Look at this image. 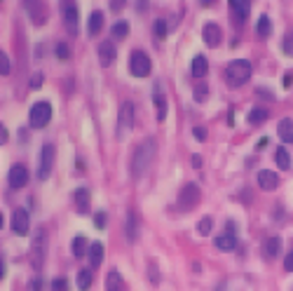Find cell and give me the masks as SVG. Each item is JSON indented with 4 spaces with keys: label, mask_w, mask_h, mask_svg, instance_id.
Here are the masks:
<instances>
[{
    "label": "cell",
    "mask_w": 293,
    "mask_h": 291,
    "mask_svg": "<svg viewBox=\"0 0 293 291\" xmlns=\"http://www.w3.org/2000/svg\"><path fill=\"white\" fill-rule=\"evenodd\" d=\"M106 223H108V216L103 212H96L94 214V225L99 228V230H103L106 228Z\"/></svg>",
    "instance_id": "cell-36"
},
{
    "label": "cell",
    "mask_w": 293,
    "mask_h": 291,
    "mask_svg": "<svg viewBox=\"0 0 293 291\" xmlns=\"http://www.w3.org/2000/svg\"><path fill=\"white\" fill-rule=\"evenodd\" d=\"M153 101H155V106H157V120H164L167 118V101H164V94H162L160 85H155V94H153Z\"/></svg>",
    "instance_id": "cell-23"
},
{
    "label": "cell",
    "mask_w": 293,
    "mask_h": 291,
    "mask_svg": "<svg viewBox=\"0 0 293 291\" xmlns=\"http://www.w3.org/2000/svg\"><path fill=\"white\" fill-rule=\"evenodd\" d=\"M207 71H209V64H207V56H202V54H197L195 59H192V66H190V73L195 75V78L200 80L207 75Z\"/></svg>",
    "instance_id": "cell-20"
},
{
    "label": "cell",
    "mask_w": 293,
    "mask_h": 291,
    "mask_svg": "<svg viewBox=\"0 0 293 291\" xmlns=\"http://www.w3.org/2000/svg\"><path fill=\"white\" fill-rule=\"evenodd\" d=\"M0 73L10 75V59H7V54H0Z\"/></svg>",
    "instance_id": "cell-37"
},
{
    "label": "cell",
    "mask_w": 293,
    "mask_h": 291,
    "mask_svg": "<svg viewBox=\"0 0 293 291\" xmlns=\"http://www.w3.org/2000/svg\"><path fill=\"white\" fill-rule=\"evenodd\" d=\"M202 200V193H200V185L197 183H188L181 188V193H178V207L183 209V212H192L197 204H200Z\"/></svg>",
    "instance_id": "cell-5"
},
{
    "label": "cell",
    "mask_w": 293,
    "mask_h": 291,
    "mask_svg": "<svg viewBox=\"0 0 293 291\" xmlns=\"http://www.w3.org/2000/svg\"><path fill=\"white\" fill-rule=\"evenodd\" d=\"M150 71H153L150 56L146 52H141V50L132 52V56H129V73H132L134 78H148Z\"/></svg>",
    "instance_id": "cell-4"
},
{
    "label": "cell",
    "mask_w": 293,
    "mask_h": 291,
    "mask_svg": "<svg viewBox=\"0 0 293 291\" xmlns=\"http://www.w3.org/2000/svg\"><path fill=\"white\" fill-rule=\"evenodd\" d=\"M277 134H279L281 144H293V120L291 118H284L277 125Z\"/></svg>",
    "instance_id": "cell-19"
},
{
    "label": "cell",
    "mask_w": 293,
    "mask_h": 291,
    "mask_svg": "<svg viewBox=\"0 0 293 291\" xmlns=\"http://www.w3.org/2000/svg\"><path fill=\"white\" fill-rule=\"evenodd\" d=\"M155 150H157L155 139H146L143 144L134 150V158H132V176L134 179H138V176L150 167V162L155 158Z\"/></svg>",
    "instance_id": "cell-1"
},
{
    "label": "cell",
    "mask_w": 293,
    "mask_h": 291,
    "mask_svg": "<svg viewBox=\"0 0 293 291\" xmlns=\"http://www.w3.org/2000/svg\"><path fill=\"white\" fill-rule=\"evenodd\" d=\"M284 270H286V273H293V252L286 254V258H284Z\"/></svg>",
    "instance_id": "cell-39"
},
{
    "label": "cell",
    "mask_w": 293,
    "mask_h": 291,
    "mask_svg": "<svg viewBox=\"0 0 293 291\" xmlns=\"http://www.w3.org/2000/svg\"><path fill=\"white\" fill-rule=\"evenodd\" d=\"M101 26H103V12L94 10V12L89 14V21H87V33H89V36H96V33L101 31Z\"/></svg>",
    "instance_id": "cell-21"
},
{
    "label": "cell",
    "mask_w": 293,
    "mask_h": 291,
    "mask_svg": "<svg viewBox=\"0 0 293 291\" xmlns=\"http://www.w3.org/2000/svg\"><path fill=\"white\" fill-rule=\"evenodd\" d=\"M192 92H195V101H197V104H204V101H207V96H209V87H207L204 82H197Z\"/></svg>",
    "instance_id": "cell-32"
},
{
    "label": "cell",
    "mask_w": 293,
    "mask_h": 291,
    "mask_svg": "<svg viewBox=\"0 0 293 291\" xmlns=\"http://www.w3.org/2000/svg\"><path fill=\"white\" fill-rule=\"evenodd\" d=\"M127 33H129V24H127V21H118V24H113V28H110V38L124 40Z\"/></svg>",
    "instance_id": "cell-28"
},
{
    "label": "cell",
    "mask_w": 293,
    "mask_h": 291,
    "mask_svg": "<svg viewBox=\"0 0 293 291\" xmlns=\"http://www.w3.org/2000/svg\"><path fill=\"white\" fill-rule=\"evenodd\" d=\"M28 291H42V279H31V284H28Z\"/></svg>",
    "instance_id": "cell-42"
},
{
    "label": "cell",
    "mask_w": 293,
    "mask_h": 291,
    "mask_svg": "<svg viewBox=\"0 0 293 291\" xmlns=\"http://www.w3.org/2000/svg\"><path fill=\"white\" fill-rule=\"evenodd\" d=\"M258 185L267 190V193H272V190H277V185H279V176L275 172H270V169H260L258 172Z\"/></svg>",
    "instance_id": "cell-15"
},
{
    "label": "cell",
    "mask_w": 293,
    "mask_h": 291,
    "mask_svg": "<svg viewBox=\"0 0 293 291\" xmlns=\"http://www.w3.org/2000/svg\"><path fill=\"white\" fill-rule=\"evenodd\" d=\"M192 134H195V139H197V141H207V129H204V127H195Z\"/></svg>",
    "instance_id": "cell-40"
},
{
    "label": "cell",
    "mask_w": 293,
    "mask_h": 291,
    "mask_svg": "<svg viewBox=\"0 0 293 291\" xmlns=\"http://www.w3.org/2000/svg\"><path fill=\"white\" fill-rule=\"evenodd\" d=\"M267 146V139L265 136H263V139H260V141H258V144H256V148H258V150H263V148H265Z\"/></svg>",
    "instance_id": "cell-48"
},
{
    "label": "cell",
    "mask_w": 293,
    "mask_h": 291,
    "mask_svg": "<svg viewBox=\"0 0 293 291\" xmlns=\"http://www.w3.org/2000/svg\"><path fill=\"white\" fill-rule=\"evenodd\" d=\"M78 7L73 5V2H64V24H66V31L70 36H75L78 33Z\"/></svg>",
    "instance_id": "cell-11"
},
{
    "label": "cell",
    "mask_w": 293,
    "mask_h": 291,
    "mask_svg": "<svg viewBox=\"0 0 293 291\" xmlns=\"http://www.w3.org/2000/svg\"><path fill=\"white\" fill-rule=\"evenodd\" d=\"M281 252V239L279 237H267L265 244H263V256L267 261H275Z\"/></svg>",
    "instance_id": "cell-18"
},
{
    "label": "cell",
    "mask_w": 293,
    "mask_h": 291,
    "mask_svg": "<svg viewBox=\"0 0 293 291\" xmlns=\"http://www.w3.org/2000/svg\"><path fill=\"white\" fill-rule=\"evenodd\" d=\"M291 40H293V36H291Z\"/></svg>",
    "instance_id": "cell-50"
},
{
    "label": "cell",
    "mask_w": 293,
    "mask_h": 291,
    "mask_svg": "<svg viewBox=\"0 0 293 291\" xmlns=\"http://www.w3.org/2000/svg\"><path fill=\"white\" fill-rule=\"evenodd\" d=\"M89 263L94 265V268H99V265L103 263V244L101 242H94V244H89Z\"/></svg>",
    "instance_id": "cell-24"
},
{
    "label": "cell",
    "mask_w": 293,
    "mask_h": 291,
    "mask_svg": "<svg viewBox=\"0 0 293 291\" xmlns=\"http://www.w3.org/2000/svg\"><path fill=\"white\" fill-rule=\"evenodd\" d=\"M267 118H270V113H267L265 108H253L251 113H249V122L251 125H263Z\"/></svg>",
    "instance_id": "cell-29"
},
{
    "label": "cell",
    "mask_w": 293,
    "mask_h": 291,
    "mask_svg": "<svg viewBox=\"0 0 293 291\" xmlns=\"http://www.w3.org/2000/svg\"><path fill=\"white\" fill-rule=\"evenodd\" d=\"M275 162H277V167L279 169H291V155H289V150L286 148H279L277 153H275Z\"/></svg>",
    "instance_id": "cell-27"
},
{
    "label": "cell",
    "mask_w": 293,
    "mask_h": 291,
    "mask_svg": "<svg viewBox=\"0 0 293 291\" xmlns=\"http://www.w3.org/2000/svg\"><path fill=\"white\" fill-rule=\"evenodd\" d=\"M110 7H113V10H122V7H124V2H120V0H118V2H110Z\"/></svg>",
    "instance_id": "cell-49"
},
{
    "label": "cell",
    "mask_w": 293,
    "mask_h": 291,
    "mask_svg": "<svg viewBox=\"0 0 293 291\" xmlns=\"http://www.w3.org/2000/svg\"><path fill=\"white\" fill-rule=\"evenodd\" d=\"M52 167H54V146L52 144H45L40 150V167H38V179L45 181L50 179L52 174Z\"/></svg>",
    "instance_id": "cell-7"
},
{
    "label": "cell",
    "mask_w": 293,
    "mask_h": 291,
    "mask_svg": "<svg viewBox=\"0 0 293 291\" xmlns=\"http://www.w3.org/2000/svg\"><path fill=\"white\" fill-rule=\"evenodd\" d=\"M211 228H213V221L209 218V216H204L200 223H197V233H200V235H209V233H211Z\"/></svg>",
    "instance_id": "cell-34"
},
{
    "label": "cell",
    "mask_w": 293,
    "mask_h": 291,
    "mask_svg": "<svg viewBox=\"0 0 293 291\" xmlns=\"http://www.w3.org/2000/svg\"><path fill=\"white\" fill-rule=\"evenodd\" d=\"M192 167H195V169H200V167H202V158H200V155H195V158H192Z\"/></svg>",
    "instance_id": "cell-47"
},
{
    "label": "cell",
    "mask_w": 293,
    "mask_h": 291,
    "mask_svg": "<svg viewBox=\"0 0 293 291\" xmlns=\"http://www.w3.org/2000/svg\"><path fill=\"white\" fill-rule=\"evenodd\" d=\"M293 85V71H289L286 75H284V87H291Z\"/></svg>",
    "instance_id": "cell-44"
},
{
    "label": "cell",
    "mask_w": 293,
    "mask_h": 291,
    "mask_svg": "<svg viewBox=\"0 0 293 291\" xmlns=\"http://www.w3.org/2000/svg\"><path fill=\"white\" fill-rule=\"evenodd\" d=\"M134 127V104L124 101L118 113V139H124V134Z\"/></svg>",
    "instance_id": "cell-6"
},
{
    "label": "cell",
    "mask_w": 293,
    "mask_h": 291,
    "mask_svg": "<svg viewBox=\"0 0 293 291\" xmlns=\"http://www.w3.org/2000/svg\"><path fill=\"white\" fill-rule=\"evenodd\" d=\"M127 239H129V242L136 239V214L134 212L127 214Z\"/></svg>",
    "instance_id": "cell-31"
},
{
    "label": "cell",
    "mask_w": 293,
    "mask_h": 291,
    "mask_svg": "<svg viewBox=\"0 0 293 291\" xmlns=\"http://www.w3.org/2000/svg\"><path fill=\"white\" fill-rule=\"evenodd\" d=\"M213 244H216L218 252H235L237 249V237H235V233H223V235L216 237Z\"/></svg>",
    "instance_id": "cell-17"
},
{
    "label": "cell",
    "mask_w": 293,
    "mask_h": 291,
    "mask_svg": "<svg viewBox=\"0 0 293 291\" xmlns=\"http://www.w3.org/2000/svg\"><path fill=\"white\" fill-rule=\"evenodd\" d=\"M28 230H31L28 212L26 209H14L12 212V233L19 235V237H24V235H28Z\"/></svg>",
    "instance_id": "cell-8"
},
{
    "label": "cell",
    "mask_w": 293,
    "mask_h": 291,
    "mask_svg": "<svg viewBox=\"0 0 293 291\" xmlns=\"http://www.w3.org/2000/svg\"><path fill=\"white\" fill-rule=\"evenodd\" d=\"M42 85V73H35L33 78H31V90H38Z\"/></svg>",
    "instance_id": "cell-41"
},
{
    "label": "cell",
    "mask_w": 293,
    "mask_h": 291,
    "mask_svg": "<svg viewBox=\"0 0 293 291\" xmlns=\"http://www.w3.org/2000/svg\"><path fill=\"white\" fill-rule=\"evenodd\" d=\"M115 56H118V52H115V47H113V40H106V42L99 45V61H101V66L103 68L113 66Z\"/></svg>",
    "instance_id": "cell-13"
},
{
    "label": "cell",
    "mask_w": 293,
    "mask_h": 291,
    "mask_svg": "<svg viewBox=\"0 0 293 291\" xmlns=\"http://www.w3.org/2000/svg\"><path fill=\"white\" fill-rule=\"evenodd\" d=\"M284 50H286L289 54H293V40H291V38L284 40Z\"/></svg>",
    "instance_id": "cell-45"
},
{
    "label": "cell",
    "mask_w": 293,
    "mask_h": 291,
    "mask_svg": "<svg viewBox=\"0 0 293 291\" xmlns=\"http://www.w3.org/2000/svg\"><path fill=\"white\" fill-rule=\"evenodd\" d=\"M251 73H253V68L246 59H235V61H230L225 68V80L230 87H241L244 82L251 80Z\"/></svg>",
    "instance_id": "cell-2"
},
{
    "label": "cell",
    "mask_w": 293,
    "mask_h": 291,
    "mask_svg": "<svg viewBox=\"0 0 293 291\" xmlns=\"http://www.w3.org/2000/svg\"><path fill=\"white\" fill-rule=\"evenodd\" d=\"M89 287H92V273L89 270H80V275H78V289L89 291Z\"/></svg>",
    "instance_id": "cell-30"
},
{
    "label": "cell",
    "mask_w": 293,
    "mask_h": 291,
    "mask_svg": "<svg viewBox=\"0 0 293 291\" xmlns=\"http://www.w3.org/2000/svg\"><path fill=\"white\" fill-rule=\"evenodd\" d=\"M87 249H89V242H87V237H82V235L73 237V242H70V252L75 254V258L85 256V254H87Z\"/></svg>",
    "instance_id": "cell-25"
},
{
    "label": "cell",
    "mask_w": 293,
    "mask_h": 291,
    "mask_svg": "<svg viewBox=\"0 0 293 291\" xmlns=\"http://www.w3.org/2000/svg\"><path fill=\"white\" fill-rule=\"evenodd\" d=\"M202 38H204V42H207L209 47H218L221 40H223V31H221V26H216V24H207V26L202 28Z\"/></svg>",
    "instance_id": "cell-12"
},
{
    "label": "cell",
    "mask_w": 293,
    "mask_h": 291,
    "mask_svg": "<svg viewBox=\"0 0 293 291\" xmlns=\"http://www.w3.org/2000/svg\"><path fill=\"white\" fill-rule=\"evenodd\" d=\"M26 10H28V14H31V19H33V24L42 26V24L47 21V10H45V5H42V2L26 0Z\"/></svg>",
    "instance_id": "cell-14"
},
{
    "label": "cell",
    "mask_w": 293,
    "mask_h": 291,
    "mask_svg": "<svg viewBox=\"0 0 293 291\" xmlns=\"http://www.w3.org/2000/svg\"><path fill=\"white\" fill-rule=\"evenodd\" d=\"M50 120H52V104H50V101H38V104H33V106H31L28 122H31V127H33V129H42V127H47V125H50Z\"/></svg>",
    "instance_id": "cell-3"
},
{
    "label": "cell",
    "mask_w": 293,
    "mask_h": 291,
    "mask_svg": "<svg viewBox=\"0 0 293 291\" xmlns=\"http://www.w3.org/2000/svg\"><path fill=\"white\" fill-rule=\"evenodd\" d=\"M256 31H258V36H260V38H270V36H272V21H270V17H267V14H263V17L258 19Z\"/></svg>",
    "instance_id": "cell-26"
},
{
    "label": "cell",
    "mask_w": 293,
    "mask_h": 291,
    "mask_svg": "<svg viewBox=\"0 0 293 291\" xmlns=\"http://www.w3.org/2000/svg\"><path fill=\"white\" fill-rule=\"evenodd\" d=\"M89 188H78L75 193H73V204H75V209L78 214H87L89 212Z\"/></svg>",
    "instance_id": "cell-16"
},
{
    "label": "cell",
    "mask_w": 293,
    "mask_h": 291,
    "mask_svg": "<svg viewBox=\"0 0 293 291\" xmlns=\"http://www.w3.org/2000/svg\"><path fill=\"white\" fill-rule=\"evenodd\" d=\"M155 36H157V38H167V31H169V28H167V21H164V19H157V21H155Z\"/></svg>",
    "instance_id": "cell-35"
},
{
    "label": "cell",
    "mask_w": 293,
    "mask_h": 291,
    "mask_svg": "<svg viewBox=\"0 0 293 291\" xmlns=\"http://www.w3.org/2000/svg\"><path fill=\"white\" fill-rule=\"evenodd\" d=\"M54 54H56L61 61H68V59H70V47H68L66 42H56V47H54Z\"/></svg>",
    "instance_id": "cell-33"
},
{
    "label": "cell",
    "mask_w": 293,
    "mask_h": 291,
    "mask_svg": "<svg viewBox=\"0 0 293 291\" xmlns=\"http://www.w3.org/2000/svg\"><path fill=\"white\" fill-rule=\"evenodd\" d=\"M148 277H153V284H157V265L150 263V268H148Z\"/></svg>",
    "instance_id": "cell-43"
},
{
    "label": "cell",
    "mask_w": 293,
    "mask_h": 291,
    "mask_svg": "<svg viewBox=\"0 0 293 291\" xmlns=\"http://www.w3.org/2000/svg\"><path fill=\"white\" fill-rule=\"evenodd\" d=\"M258 94H260V96H267V99H275V96L270 94V90H263V87H258Z\"/></svg>",
    "instance_id": "cell-46"
},
{
    "label": "cell",
    "mask_w": 293,
    "mask_h": 291,
    "mask_svg": "<svg viewBox=\"0 0 293 291\" xmlns=\"http://www.w3.org/2000/svg\"><path fill=\"white\" fill-rule=\"evenodd\" d=\"M227 5H230V12H232L235 24H246V17L251 12V5L246 0H230Z\"/></svg>",
    "instance_id": "cell-10"
},
{
    "label": "cell",
    "mask_w": 293,
    "mask_h": 291,
    "mask_svg": "<svg viewBox=\"0 0 293 291\" xmlns=\"http://www.w3.org/2000/svg\"><path fill=\"white\" fill-rule=\"evenodd\" d=\"M7 181H10V188H14V190L24 188V185L28 183V169L24 167V164H12Z\"/></svg>",
    "instance_id": "cell-9"
},
{
    "label": "cell",
    "mask_w": 293,
    "mask_h": 291,
    "mask_svg": "<svg viewBox=\"0 0 293 291\" xmlns=\"http://www.w3.org/2000/svg\"><path fill=\"white\" fill-rule=\"evenodd\" d=\"M52 291H68V282L64 277L54 279V282H52Z\"/></svg>",
    "instance_id": "cell-38"
},
{
    "label": "cell",
    "mask_w": 293,
    "mask_h": 291,
    "mask_svg": "<svg viewBox=\"0 0 293 291\" xmlns=\"http://www.w3.org/2000/svg\"><path fill=\"white\" fill-rule=\"evenodd\" d=\"M106 291H124V282L118 270H110L106 277Z\"/></svg>",
    "instance_id": "cell-22"
}]
</instances>
